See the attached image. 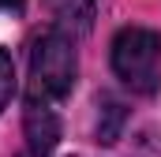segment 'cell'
<instances>
[{"mask_svg":"<svg viewBox=\"0 0 161 157\" xmlns=\"http://www.w3.org/2000/svg\"><path fill=\"white\" fill-rule=\"evenodd\" d=\"M79 75L75 41L68 30H45L30 49V101L56 105L71 94Z\"/></svg>","mask_w":161,"mask_h":157,"instance_id":"obj_1","label":"cell"},{"mask_svg":"<svg viewBox=\"0 0 161 157\" xmlns=\"http://www.w3.org/2000/svg\"><path fill=\"white\" fill-rule=\"evenodd\" d=\"M113 71L135 94H158L161 86V34L146 26H124L113 41Z\"/></svg>","mask_w":161,"mask_h":157,"instance_id":"obj_2","label":"cell"},{"mask_svg":"<svg viewBox=\"0 0 161 157\" xmlns=\"http://www.w3.org/2000/svg\"><path fill=\"white\" fill-rule=\"evenodd\" d=\"M26 138H30V154L49 157L56 138H60V116L53 105L45 101H26Z\"/></svg>","mask_w":161,"mask_h":157,"instance_id":"obj_3","label":"cell"},{"mask_svg":"<svg viewBox=\"0 0 161 157\" xmlns=\"http://www.w3.org/2000/svg\"><path fill=\"white\" fill-rule=\"evenodd\" d=\"M49 4V11L68 26V30H90V23H94V0H45Z\"/></svg>","mask_w":161,"mask_h":157,"instance_id":"obj_4","label":"cell"},{"mask_svg":"<svg viewBox=\"0 0 161 157\" xmlns=\"http://www.w3.org/2000/svg\"><path fill=\"white\" fill-rule=\"evenodd\" d=\"M11 94H15V68H11V56L0 49V112L8 109Z\"/></svg>","mask_w":161,"mask_h":157,"instance_id":"obj_5","label":"cell"},{"mask_svg":"<svg viewBox=\"0 0 161 157\" xmlns=\"http://www.w3.org/2000/svg\"><path fill=\"white\" fill-rule=\"evenodd\" d=\"M11 4H15V0H0V8H11Z\"/></svg>","mask_w":161,"mask_h":157,"instance_id":"obj_6","label":"cell"},{"mask_svg":"<svg viewBox=\"0 0 161 157\" xmlns=\"http://www.w3.org/2000/svg\"><path fill=\"white\" fill-rule=\"evenodd\" d=\"M23 157H34V154H23Z\"/></svg>","mask_w":161,"mask_h":157,"instance_id":"obj_7","label":"cell"}]
</instances>
